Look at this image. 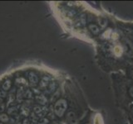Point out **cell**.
<instances>
[{
  "instance_id": "6da1fadb",
  "label": "cell",
  "mask_w": 133,
  "mask_h": 124,
  "mask_svg": "<svg viewBox=\"0 0 133 124\" xmlns=\"http://www.w3.org/2000/svg\"><path fill=\"white\" fill-rule=\"evenodd\" d=\"M66 107H68L66 101L64 100V99H59V100L56 103L55 106H54V111H55V113L58 117L61 118L65 113Z\"/></svg>"
},
{
  "instance_id": "7a4b0ae2",
  "label": "cell",
  "mask_w": 133,
  "mask_h": 124,
  "mask_svg": "<svg viewBox=\"0 0 133 124\" xmlns=\"http://www.w3.org/2000/svg\"><path fill=\"white\" fill-rule=\"evenodd\" d=\"M66 119H68V121L72 123V124H75L77 123V118H76V115H75L74 113L72 112H70V113H68V116H66Z\"/></svg>"
},
{
  "instance_id": "9c48e42d",
  "label": "cell",
  "mask_w": 133,
  "mask_h": 124,
  "mask_svg": "<svg viewBox=\"0 0 133 124\" xmlns=\"http://www.w3.org/2000/svg\"><path fill=\"white\" fill-rule=\"evenodd\" d=\"M87 124H90V123H87Z\"/></svg>"
},
{
  "instance_id": "5b68a950",
  "label": "cell",
  "mask_w": 133,
  "mask_h": 124,
  "mask_svg": "<svg viewBox=\"0 0 133 124\" xmlns=\"http://www.w3.org/2000/svg\"><path fill=\"white\" fill-rule=\"evenodd\" d=\"M10 86H11V83H10L9 80H8V84H7V83L5 82V84H4L3 86V89L4 90H8V89L10 88Z\"/></svg>"
},
{
  "instance_id": "277c9868",
  "label": "cell",
  "mask_w": 133,
  "mask_h": 124,
  "mask_svg": "<svg viewBox=\"0 0 133 124\" xmlns=\"http://www.w3.org/2000/svg\"><path fill=\"white\" fill-rule=\"evenodd\" d=\"M89 28L91 29V31L93 32V34H97L99 32V28L96 26V25H90Z\"/></svg>"
},
{
  "instance_id": "3957f363",
  "label": "cell",
  "mask_w": 133,
  "mask_h": 124,
  "mask_svg": "<svg viewBox=\"0 0 133 124\" xmlns=\"http://www.w3.org/2000/svg\"><path fill=\"white\" fill-rule=\"evenodd\" d=\"M29 79H30V81L32 82V84H36L37 81H38V78H37L36 76V74H33V73H31L30 74V76H29Z\"/></svg>"
},
{
  "instance_id": "ba28073f",
  "label": "cell",
  "mask_w": 133,
  "mask_h": 124,
  "mask_svg": "<svg viewBox=\"0 0 133 124\" xmlns=\"http://www.w3.org/2000/svg\"><path fill=\"white\" fill-rule=\"evenodd\" d=\"M129 94H130V95L133 98V86H131L130 89H129Z\"/></svg>"
},
{
  "instance_id": "8992f818",
  "label": "cell",
  "mask_w": 133,
  "mask_h": 124,
  "mask_svg": "<svg viewBox=\"0 0 133 124\" xmlns=\"http://www.w3.org/2000/svg\"><path fill=\"white\" fill-rule=\"evenodd\" d=\"M119 50H121V48L119 47H115V50H114V52L116 56H120L121 54H122V51H119Z\"/></svg>"
},
{
  "instance_id": "52a82bcc",
  "label": "cell",
  "mask_w": 133,
  "mask_h": 124,
  "mask_svg": "<svg viewBox=\"0 0 133 124\" xmlns=\"http://www.w3.org/2000/svg\"><path fill=\"white\" fill-rule=\"evenodd\" d=\"M0 121H1V122H6V121H8L7 115H5V114L0 115Z\"/></svg>"
}]
</instances>
